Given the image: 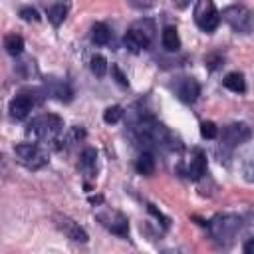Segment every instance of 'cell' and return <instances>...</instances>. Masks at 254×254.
Segmentation results:
<instances>
[{"label": "cell", "mask_w": 254, "mask_h": 254, "mask_svg": "<svg viewBox=\"0 0 254 254\" xmlns=\"http://www.w3.org/2000/svg\"><path fill=\"white\" fill-rule=\"evenodd\" d=\"M64 129V119L56 113H42L28 123L26 133L38 141H52Z\"/></svg>", "instance_id": "cell-1"}, {"label": "cell", "mask_w": 254, "mask_h": 254, "mask_svg": "<svg viewBox=\"0 0 254 254\" xmlns=\"http://www.w3.org/2000/svg\"><path fill=\"white\" fill-rule=\"evenodd\" d=\"M153 32H155L153 22H149V20H139V22H135V24L127 30V34L123 36V42H125V46H127L129 52L139 54V52H143L145 48H149V44H151V40H153Z\"/></svg>", "instance_id": "cell-2"}, {"label": "cell", "mask_w": 254, "mask_h": 254, "mask_svg": "<svg viewBox=\"0 0 254 254\" xmlns=\"http://www.w3.org/2000/svg\"><path fill=\"white\" fill-rule=\"evenodd\" d=\"M194 22L206 34H210V32H214L218 28L220 14L216 12L212 0H196V6H194Z\"/></svg>", "instance_id": "cell-3"}, {"label": "cell", "mask_w": 254, "mask_h": 254, "mask_svg": "<svg viewBox=\"0 0 254 254\" xmlns=\"http://www.w3.org/2000/svg\"><path fill=\"white\" fill-rule=\"evenodd\" d=\"M14 153H16L18 163L28 167V169H40L48 163L46 153L36 143H20L14 147Z\"/></svg>", "instance_id": "cell-4"}, {"label": "cell", "mask_w": 254, "mask_h": 254, "mask_svg": "<svg viewBox=\"0 0 254 254\" xmlns=\"http://www.w3.org/2000/svg\"><path fill=\"white\" fill-rule=\"evenodd\" d=\"M220 16L236 32H248L252 28V14L244 6H228L222 10Z\"/></svg>", "instance_id": "cell-5"}, {"label": "cell", "mask_w": 254, "mask_h": 254, "mask_svg": "<svg viewBox=\"0 0 254 254\" xmlns=\"http://www.w3.org/2000/svg\"><path fill=\"white\" fill-rule=\"evenodd\" d=\"M54 224H56V228L60 230V232H64L69 240H73V242H87L89 240V236H87V232L79 226V222H75L73 218H69L67 214H54Z\"/></svg>", "instance_id": "cell-6"}, {"label": "cell", "mask_w": 254, "mask_h": 254, "mask_svg": "<svg viewBox=\"0 0 254 254\" xmlns=\"http://www.w3.org/2000/svg\"><path fill=\"white\" fill-rule=\"evenodd\" d=\"M238 228H240V220L236 216H214L212 222H210V232L218 240L232 238Z\"/></svg>", "instance_id": "cell-7"}, {"label": "cell", "mask_w": 254, "mask_h": 254, "mask_svg": "<svg viewBox=\"0 0 254 254\" xmlns=\"http://www.w3.org/2000/svg\"><path fill=\"white\" fill-rule=\"evenodd\" d=\"M250 127L246 123H230L228 127H224L222 131V141L224 145L228 147H236V145H242L250 139Z\"/></svg>", "instance_id": "cell-8"}, {"label": "cell", "mask_w": 254, "mask_h": 254, "mask_svg": "<svg viewBox=\"0 0 254 254\" xmlns=\"http://www.w3.org/2000/svg\"><path fill=\"white\" fill-rule=\"evenodd\" d=\"M97 218L101 220L103 226H107L113 234L119 236H127L129 232V222L121 212H107V214H97Z\"/></svg>", "instance_id": "cell-9"}, {"label": "cell", "mask_w": 254, "mask_h": 254, "mask_svg": "<svg viewBox=\"0 0 254 254\" xmlns=\"http://www.w3.org/2000/svg\"><path fill=\"white\" fill-rule=\"evenodd\" d=\"M177 95H179V99L185 101V103H194L196 97L200 95V85H198V81L192 79V77H185V79L179 83V87H177Z\"/></svg>", "instance_id": "cell-10"}, {"label": "cell", "mask_w": 254, "mask_h": 254, "mask_svg": "<svg viewBox=\"0 0 254 254\" xmlns=\"http://www.w3.org/2000/svg\"><path fill=\"white\" fill-rule=\"evenodd\" d=\"M32 107H34L32 97L26 95V93H22V95H16V97L10 101V107H8V109H10V115H12L14 119H26V117L30 115Z\"/></svg>", "instance_id": "cell-11"}, {"label": "cell", "mask_w": 254, "mask_h": 254, "mask_svg": "<svg viewBox=\"0 0 254 254\" xmlns=\"http://www.w3.org/2000/svg\"><path fill=\"white\" fill-rule=\"evenodd\" d=\"M46 87H48L50 95H54V97L60 99V101H71V97H73V91H71V87H69L65 81L50 79V81L46 83Z\"/></svg>", "instance_id": "cell-12"}, {"label": "cell", "mask_w": 254, "mask_h": 254, "mask_svg": "<svg viewBox=\"0 0 254 254\" xmlns=\"http://www.w3.org/2000/svg\"><path fill=\"white\" fill-rule=\"evenodd\" d=\"M161 44L167 52H177L181 48V38H179V32L175 26H167L161 34Z\"/></svg>", "instance_id": "cell-13"}, {"label": "cell", "mask_w": 254, "mask_h": 254, "mask_svg": "<svg viewBox=\"0 0 254 254\" xmlns=\"http://www.w3.org/2000/svg\"><path fill=\"white\" fill-rule=\"evenodd\" d=\"M187 173H189V177H190L192 181H198V179L206 173V155H204L202 151H196V157L190 161Z\"/></svg>", "instance_id": "cell-14"}, {"label": "cell", "mask_w": 254, "mask_h": 254, "mask_svg": "<svg viewBox=\"0 0 254 254\" xmlns=\"http://www.w3.org/2000/svg\"><path fill=\"white\" fill-rule=\"evenodd\" d=\"M79 167H81V171L85 173V175H93L95 173V169H97V151L95 149H91V147H87L83 153H81V159H79Z\"/></svg>", "instance_id": "cell-15"}, {"label": "cell", "mask_w": 254, "mask_h": 254, "mask_svg": "<svg viewBox=\"0 0 254 254\" xmlns=\"http://www.w3.org/2000/svg\"><path fill=\"white\" fill-rule=\"evenodd\" d=\"M222 83H224L226 89H230V91H234V93H242V91L246 89L244 75L238 73V71H230V73H226L224 79H222Z\"/></svg>", "instance_id": "cell-16"}, {"label": "cell", "mask_w": 254, "mask_h": 254, "mask_svg": "<svg viewBox=\"0 0 254 254\" xmlns=\"http://www.w3.org/2000/svg\"><path fill=\"white\" fill-rule=\"evenodd\" d=\"M135 169H137L139 175H145V177L153 175V173H155V159H153V155L147 153V151L141 153L139 159L135 161Z\"/></svg>", "instance_id": "cell-17"}, {"label": "cell", "mask_w": 254, "mask_h": 254, "mask_svg": "<svg viewBox=\"0 0 254 254\" xmlns=\"http://www.w3.org/2000/svg\"><path fill=\"white\" fill-rule=\"evenodd\" d=\"M67 10H69V2H60V4H54L50 10H48V20L54 24V26H60L65 16H67Z\"/></svg>", "instance_id": "cell-18"}, {"label": "cell", "mask_w": 254, "mask_h": 254, "mask_svg": "<svg viewBox=\"0 0 254 254\" xmlns=\"http://www.w3.org/2000/svg\"><path fill=\"white\" fill-rule=\"evenodd\" d=\"M4 48L10 56H20L24 52V38L18 34H8L4 38Z\"/></svg>", "instance_id": "cell-19"}, {"label": "cell", "mask_w": 254, "mask_h": 254, "mask_svg": "<svg viewBox=\"0 0 254 254\" xmlns=\"http://www.w3.org/2000/svg\"><path fill=\"white\" fill-rule=\"evenodd\" d=\"M109 38H111V32H109V28H107L105 24H101V22L93 24V28H91V42H93V44L105 46V44L109 42Z\"/></svg>", "instance_id": "cell-20"}, {"label": "cell", "mask_w": 254, "mask_h": 254, "mask_svg": "<svg viewBox=\"0 0 254 254\" xmlns=\"http://www.w3.org/2000/svg\"><path fill=\"white\" fill-rule=\"evenodd\" d=\"M89 67H91V73H93L95 77H103V75L107 73V60H105L101 54H95V56H91V60H89Z\"/></svg>", "instance_id": "cell-21"}, {"label": "cell", "mask_w": 254, "mask_h": 254, "mask_svg": "<svg viewBox=\"0 0 254 254\" xmlns=\"http://www.w3.org/2000/svg\"><path fill=\"white\" fill-rule=\"evenodd\" d=\"M121 117H123V109L119 105H111L103 111V121L105 123H117Z\"/></svg>", "instance_id": "cell-22"}, {"label": "cell", "mask_w": 254, "mask_h": 254, "mask_svg": "<svg viewBox=\"0 0 254 254\" xmlns=\"http://www.w3.org/2000/svg\"><path fill=\"white\" fill-rule=\"evenodd\" d=\"M200 135H202L204 139H216L218 127H216L212 121H202V123H200Z\"/></svg>", "instance_id": "cell-23"}, {"label": "cell", "mask_w": 254, "mask_h": 254, "mask_svg": "<svg viewBox=\"0 0 254 254\" xmlns=\"http://www.w3.org/2000/svg\"><path fill=\"white\" fill-rule=\"evenodd\" d=\"M242 173H244V179H246L248 183H254V155H250V157L244 161Z\"/></svg>", "instance_id": "cell-24"}, {"label": "cell", "mask_w": 254, "mask_h": 254, "mask_svg": "<svg viewBox=\"0 0 254 254\" xmlns=\"http://www.w3.org/2000/svg\"><path fill=\"white\" fill-rule=\"evenodd\" d=\"M20 18L26 20V22H40L38 10H36V8H30V6H26V8L20 10Z\"/></svg>", "instance_id": "cell-25"}, {"label": "cell", "mask_w": 254, "mask_h": 254, "mask_svg": "<svg viewBox=\"0 0 254 254\" xmlns=\"http://www.w3.org/2000/svg\"><path fill=\"white\" fill-rule=\"evenodd\" d=\"M204 64H206L210 69H216V67L222 64V58H220V56H214V54H210V56H206V58H204Z\"/></svg>", "instance_id": "cell-26"}, {"label": "cell", "mask_w": 254, "mask_h": 254, "mask_svg": "<svg viewBox=\"0 0 254 254\" xmlns=\"http://www.w3.org/2000/svg\"><path fill=\"white\" fill-rule=\"evenodd\" d=\"M133 8H139V10H145V8H151L155 4V0H127Z\"/></svg>", "instance_id": "cell-27"}, {"label": "cell", "mask_w": 254, "mask_h": 254, "mask_svg": "<svg viewBox=\"0 0 254 254\" xmlns=\"http://www.w3.org/2000/svg\"><path fill=\"white\" fill-rule=\"evenodd\" d=\"M81 137H85V131H83L81 127H73V129L69 131V137H67V139H69V141H79Z\"/></svg>", "instance_id": "cell-28"}, {"label": "cell", "mask_w": 254, "mask_h": 254, "mask_svg": "<svg viewBox=\"0 0 254 254\" xmlns=\"http://www.w3.org/2000/svg\"><path fill=\"white\" fill-rule=\"evenodd\" d=\"M242 250H244L246 254H254V238L246 240V242H244V246H242Z\"/></svg>", "instance_id": "cell-29"}, {"label": "cell", "mask_w": 254, "mask_h": 254, "mask_svg": "<svg viewBox=\"0 0 254 254\" xmlns=\"http://www.w3.org/2000/svg\"><path fill=\"white\" fill-rule=\"evenodd\" d=\"M113 73H115V77H117V81H119L121 85H127V79H125V75L119 71V67H115V65H113Z\"/></svg>", "instance_id": "cell-30"}]
</instances>
